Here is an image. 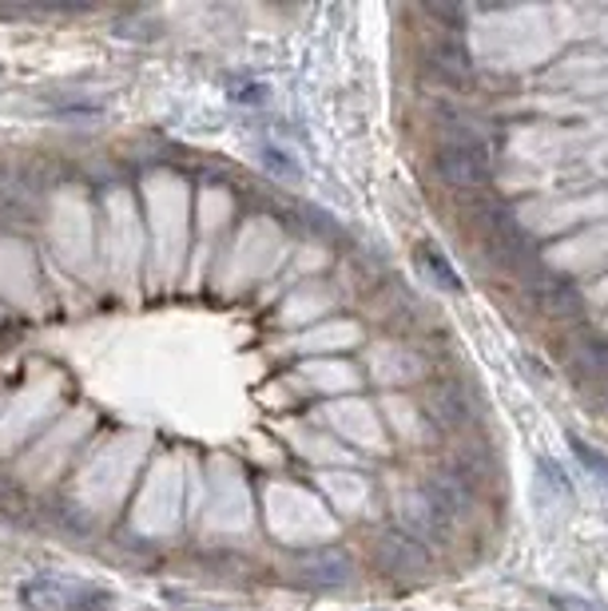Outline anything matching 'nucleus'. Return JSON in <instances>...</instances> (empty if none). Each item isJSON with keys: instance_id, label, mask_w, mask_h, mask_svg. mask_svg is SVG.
I'll return each instance as SVG.
<instances>
[{"instance_id": "obj_14", "label": "nucleus", "mask_w": 608, "mask_h": 611, "mask_svg": "<svg viewBox=\"0 0 608 611\" xmlns=\"http://www.w3.org/2000/svg\"><path fill=\"white\" fill-rule=\"evenodd\" d=\"M0 512L4 517H24L29 512V497L21 485H12L9 477H0Z\"/></svg>"}, {"instance_id": "obj_10", "label": "nucleus", "mask_w": 608, "mask_h": 611, "mask_svg": "<svg viewBox=\"0 0 608 611\" xmlns=\"http://www.w3.org/2000/svg\"><path fill=\"white\" fill-rule=\"evenodd\" d=\"M533 294H537V302H541L545 310H553V314H573V310H581L577 286H573V282H565V279H545L541 286H533Z\"/></svg>"}, {"instance_id": "obj_13", "label": "nucleus", "mask_w": 608, "mask_h": 611, "mask_svg": "<svg viewBox=\"0 0 608 611\" xmlns=\"http://www.w3.org/2000/svg\"><path fill=\"white\" fill-rule=\"evenodd\" d=\"M568 445H573V453H577L581 465H585L593 477H600L608 485V456L597 453V449L588 445V441H581V437H568Z\"/></svg>"}, {"instance_id": "obj_4", "label": "nucleus", "mask_w": 608, "mask_h": 611, "mask_svg": "<svg viewBox=\"0 0 608 611\" xmlns=\"http://www.w3.org/2000/svg\"><path fill=\"white\" fill-rule=\"evenodd\" d=\"M418 493L430 500V505H438L450 520H458V517H465L473 508V500H477V477H473L462 461H453L450 468H438V473H430V477L421 480Z\"/></svg>"}, {"instance_id": "obj_15", "label": "nucleus", "mask_w": 608, "mask_h": 611, "mask_svg": "<svg viewBox=\"0 0 608 611\" xmlns=\"http://www.w3.org/2000/svg\"><path fill=\"white\" fill-rule=\"evenodd\" d=\"M262 167L271 171V176H283V179H299V167L286 159V151L279 147H262Z\"/></svg>"}, {"instance_id": "obj_17", "label": "nucleus", "mask_w": 608, "mask_h": 611, "mask_svg": "<svg viewBox=\"0 0 608 611\" xmlns=\"http://www.w3.org/2000/svg\"><path fill=\"white\" fill-rule=\"evenodd\" d=\"M556 611H597L593 603H585V600H565V596H556Z\"/></svg>"}, {"instance_id": "obj_9", "label": "nucleus", "mask_w": 608, "mask_h": 611, "mask_svg": "<svg viewBox=\"0 0 608 611\" xmlns=\"http://www.w3.org/2000/svg\"><path fill=\"white\" fill-rule=\"evenodd\" d=\"M85 596H92V591L72 588V584H60V580L24 584V600H29L32 608H85V603H80Z\"/></svg>"}, {"instance_id": "obj_16", "label": "nucleus", "mask_w": 608, "mask_h": 611, "mask_svg": "<svg viewBox=\"0 0 608 611\" xmlns=\"http://www.w3.org/2000/svg\"><path fill=\"white\" fill-rule=\"evenodd\" d=\"M262 95H267L262 83H243V88H232L235 104H262Z\"/></svg>"}, {"instance_id": "obj_12", "label": "nucleus", "mask_w": 608, "mask_h": 611, "mask_svg": "<svg viewBox=\"0 0 608 611\" xmlns=\"http://www.w3.org/2000/svg\"><path fill=\"white\" fill-rule=\"evenodd\" d=\"M581 373L585 377H597V382H608V338L605 333H588L581 342Z\"/></svg>"}, {"instance_id": "obj_11", "label": "nucleus", "mask_w": 608, "mask_h": 611, "mask_svg": "<svg viewBox=\"0 0 608 611\" xmlns=\"http://www.w3.org/2000/svg\"><path fill=\"white\" fill-rule=\"evenodd\" d=\"M418 262H421V270H426V274L438 282L441 291H458V286H462L458 270L450 267V259H446V254H441L434 242H421V247H418Z\"/></svg>"}, {"instance_id": "obj_8", "label": "nucleus", "mask_w": 608, "mask_h": 611, "mask_svg": "<svg viewBox=\"0 0 608 611\" xmlns=\"http://www.w3.org/2000/svg\"><path fill=\"white\" fill-rule=\"evenodd\" d=\"M426 72L434 76V80H446V83H470L473 76V64H470V53H465L458 41H434L430 48H426Z\"/></svg>"}, {"instance_id": "obj_6", "label": "nucleus", "mask_w": 608, "mask_h": 611, "mask_svg": "<svg viewBox=\"0 0 608 611\" xmlns=\"http://www.w3.org/2000/svg\"><path fill=\"white\" fill-rule=\"evenodd\" d=\"M473 405L465 397V389L458 382H441L426 394V417H430L438 429H462L470 426Z\"/></svg>"}, {"instance_id": "obj_2", "label": "nucleus", "mask_w": 608, "mask_h": 611, "mask_svg": "<svg viewBox=\"0 0 608 611\" xmlns=\"http://www.w3.org/2000/svg\"><path fill=\"white\" fill-rule=\"evenodd\" d=\"M434 171L441 176V183L458 186V191H473V186H485L493 179L489 151L473 132H453L434 151Z\"/></svg>"}, {"instance_id": "obj_5", "label": "nucleus", "mask_w": 608, "mask_h": 611, "mask_svg": "<svg viewBox=\"0 0 608 611\" xmlns=\"http://www.w3.org/2000/svg\"><path fill=\"white\" fill-rule=\"evenodd\" d=\"M374 564L386 572V576H426V572L434 568V556L418 536L386 529V532H378V540H374Z\"/></svg>"}, {"instance_id": "obj_7", "label": "nucleus", "mask_w": 608, "mask_h": 611, "mask_svg": "<svg viewBox=\"0 0 608 611\" xmlns=\"http://www.w3.org/2000/svg\"><path fill=\"white\" fill-rule=\"evenodd\" d=\"M402 520H406L409 536H418L421 544H426V540H446L453 529V520L446 517L438 505H430V500L421 497L418 488H414L406 497V505H402Z\"/></svg>"}, {"instance_id": "obj_3", "label": "nucleus", "mask_w": 608, "mask_h": 611, "mask_svg": "<svg viewBox=\"0 0 608 611\" xmlns=\"http://www.w3.org/2000/svg\"><path fill=\"white\" fill-rule=\"evenodd\" d=\"M294 580L311 591H342L354 584V559L342 548H311L299 552L291 564Z\"/></svg>"}, {"instance_id": "obj_1", "label": "nucleus", "mask_w": 608, "mask_h": 611, "mask_svg": "<svg viewBox=\"0 0 608 611\" xmlns=\"http://www.w3.org/2000/svg\"><path fill=\"white\" fill-rule=\"evenodd\" d=\"M482 230H485V247L493 250V262L514 274L533 279L541 270V254H537L533 239L525 235V227L517 223V215L502 203H485L482 207Z\"/></svg>"}]
</instances>
